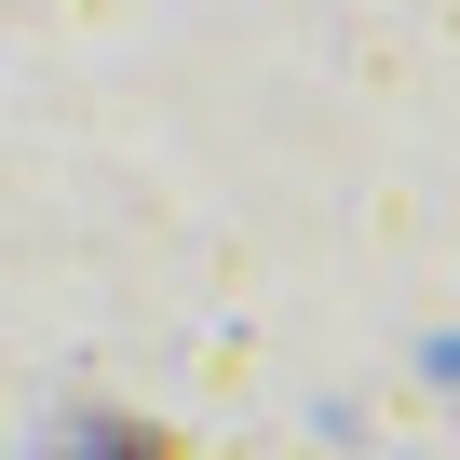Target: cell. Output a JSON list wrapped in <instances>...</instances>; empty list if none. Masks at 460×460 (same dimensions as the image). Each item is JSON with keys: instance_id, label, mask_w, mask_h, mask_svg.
I'll use <instances>...</instances> for the list:
<instances>
[{"instance_id": "1", "label": "cell", "mask_w": 460, "mask_h": 460, "mask_svg": "<svg viewBox=\"0 0 460 460\" xmlns=\"http://www.w3.org/2000/svg\"><path fill=\"white\" fill-rule=\"evenodd\" d=\"M41 460H190L176 433H149V420H82V433H55Z\"/></svg>"}]
</instances>
